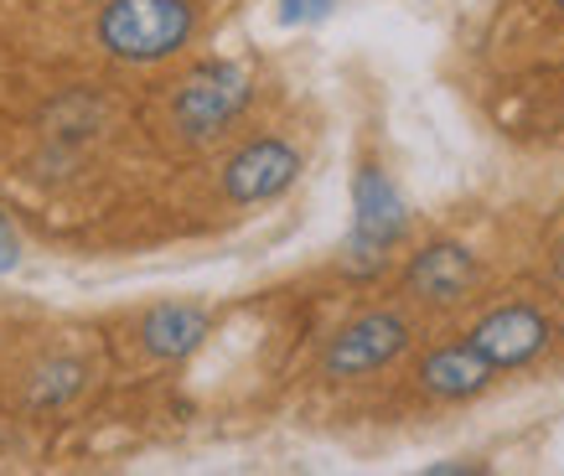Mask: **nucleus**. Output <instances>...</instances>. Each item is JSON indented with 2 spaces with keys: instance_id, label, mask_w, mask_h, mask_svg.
<instances>
[{
  "instance_id": "f257e3e1",
  "label": "nucleus",
  "mask_w": 564,
  "mask_h": 476,
  "mask_svg": "<svg viewBox=\"0 0 564 476\" xmlns=\"http://www.w3.org/2000/svg\"><path fill=\"white\" fill-rule=\"evenodd\" d=\"M192 26V0H109L99 17V42L124 63H161L187 47Z\"/></svg>"
},
{
  "instance_id": "f03ea898",
  "label": "nucleus",
  "mask_w": 564,
  "mask_h": 476,
  "mask_svg": "<svg viewBox=\"0 0 564 476\" xmlns=\"http://www.w3.org/2000/svg\"><path fill=\"white\" fill-rule=\"evenodd\" d=\"M410 228V207L389 182V171L362 166L352 176V238H347V274H378L389 249Z\"/></svg>"
},
{
  "instance_id": "7ed1b4c3",
  "label": "nucleus",
  "mask_w": 564,
  "mask_h": 476,
  "mask_svg": "<svg viewBox=\"0 0 564 476\" xmlns=\"http://www.w3.org/2000/svg\"><path fill=\"white\" fill-rule=\"evenodd\" d=\"M243 104H249V73L239 63H203L182 84L172 109H176V125L192 140H207V136H218V130H228Z\"/></svg>"
},
{
  "instance_id": "20e7f679",
  "label": "nucleus",
  "mask_w": 564,
  "mask_h": 476,
  "mask_svg": "<svg viewBox=\"0 0 564 476\" xmlns=\"http://www.w3.org/2000/svg\"><path fill=\"white\" fill-rule=\"evenodd\" d=\"M410 347V322L393 316V311H373V316H358L352 326H343L332 347H326V374L332 378H358L373 374L383 363Z\"/></svg>"
},
{
  "instance_id": "39448f33",
  "label": "nucleus",
  "mask_w": 564,
  "mask_h": 476,
  "mask_svg": "<svg viewBox=\"0 0 564 476\" xmlns=\"http://www.w3.org/2000/svg\"><path fill=\"white\" fill-rule=\"evenodd\" d=\"M295 176H301V155L285 140H254L223 166V192H228V203L254 207L280 197Z\"/></svg>"
},
{
  "instance_id": "423d86ee",
  "label": "nucleus",
  "mask_w": 564,
  "mask_h": 476,
  "mask_svg": "<svg viewBox=\"0 0 564 476\" xmlns=\"http://www.w3.org/2000/svg\"><path fill=\"white\" fill-rule=\"evenodd\" d=\"M471 347H477L492 368H523V363H533V357L549 347V322L533 306H502L477 322Z\"/></svg>"
},
{
  "instance_id": "0eeeda50",
  "label": "nucleus",
  "mask_w": 564,
  "mask_h": 476,
  "mask_svg": "<svg viewBox=\"0 0 564 476\" xmlns=\"http://www.w3.org/2000/svg\"><path fill=\"white\" fill-rule=\"evenodd\" d=\"M471 280H477V259H471L466 244H451V238L425 244V249L410 259V270H404L410 295H420V301H430V306L462 301L466 290H471Z\"/></svg>"
},
{
  "instance_id": "6e6552de",
  "label": "nucleus",
  "mask_w": 564,
  "mask_h": 476,
  "mask_svg": "<svg viewBox=\"0 0 564 476\" xmlns=\"http://www.w3.org/2000/svg\"><path fill=\"white\" fill-rule=\"evenodd\" d=\"M207 326H213V316H207L203 306H192V301H166V306L145 311L140 342H145L151 357H187L203 347Z\"/></svg>"
},
{
  "instance_id": "1a4fd4ad",
  "label": "nucleus",
  "mask_w": 564,
  "mask_h": 476,
  "mask_svg": "<svg viewBox=\"0 0 564 476\" xmlns=\"http://www.w3.org/2000/svg\"><path fill=\"white\" fill-rule=\"evenodd\" d=\"M492 363L466 342V347H441V353H430L425 363H420V383H425L435 399H471V393H481L487 383H492Z\"/></svg>"
},
{
  "instance_id": "9d476101",
  "label": "nucleus",
  "mask_w": 564,
  "mask_h": 476,
  "mask_svg": "<svg viewBox=\"0 0 564 476\" xmlns=\"http://www.w3.org/2000/svg\"><path fill=\"white\" fill-rule=\"evenodd\" d=\"M78 383H84V368L63 357V363H47V368L36 374L32 399H36V404H57V399H68V393H78Z\"/></svg>"
},
{
  "instance_id": "9b49d317",
  "label": "nucleus",
  "mask_w": 564,
  "mask_h": 476,
  "mask_svg": "<svg viewBox=\"0 0 564 476\" xmlns=\"http://www.w3.org/2000/svg\"><path fill=\"white\" fill-rule=\"evenodd\" d=\"M337 11V0H280V26H316V21H326Z\"/></svg>"
},
{
  "instance_id": "f8f14e48",
  "label": "nucleus",
  "mask_w": 564,
  "mask_h": 476,
  "mask_svg": "<svg viewBox=\"0 0 564 476\" xmlns=\"http://www.w3.org/2000/svg\"><path fill=\"white\" fill-rule=\"evenodd\" d=\"M21 264V238H17V228H11V218L0 213V274H11Z\"/></svg>"
},
{
  "instance_id": "ddd939ff",
  "label": "nucleus",
  "mask_w": 564,
  "mask_h": 476,
  "mask_svg": "<svg viewBox=\"0 0 564 476\" xmlns=\"http://www.w3.org/2000/svg\"><path fill=\"white\" fill-rule=\"evenodd\" d=\"M554 6H564V0H554Z\"/></svg>"
}]
</instances>
